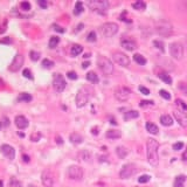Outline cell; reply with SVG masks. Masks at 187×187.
Masks as SVG:
<instances>
[{
  "instance_id": "cell-1",
  "label": "cell",
  "mask_w": 187,
  "mask_h": 187,
  "mask_svg": "<svg viewBox=\"0 0 187 187\" xmlns=\"http://www.w3.org/2000/svg\"><path fill=\"white\" fill-rule=\"evenodd\" d=\"M146 152H147V160L150 165L158 166L159 164V155H158V149H159V143L153 139L149 138L146 142Z\"/></svg>"
},
{
  "instance_id": "cell-2",
  "label": "cell",
  "mask_w": 187,
  "mask_h": 187,
  "mask_svg": "<svg viewBox=\"0 0 187 187\" xmlns=\"http://www.w3.org/2000/svg\"><path fill=\"white\" fill-rule=\"evenodd\" d=\"M154 28H155V32L159 34V35H161V36H164V38H168V36H171L172 33H173L172 25L168 21H166V20L157 21Z\"/></svg>"
},
{
  "instance_id": "cell-3",
  "label": "cell",
  "mask_w": 187,
  "mask_h": 187,
  "mask_svg": "<svg viewBox=\"0 0 187 187\" xmlns=\"http://www.w3.org/2000/svg\"><path fill=\"white\" fill-rule=\"evenodd\" d=\"M87 4H88L90 10L101 13V14H104L109 10V6H110L109 1H107V0H90Z\"/></svg>"
},
{
  "instance_id": "cell-4",
  "label": "cell",
  "mask_w": 187,
  "mask_h": 187,
  "mask_svg": "<svg viewBox=\"0 0 187 187\" xmlns=\"http://www.w3.org/2000/svg\"><path fill=\"white\" fill-rule=\"evenodd\" d=\"M97 65H98L99 69L102 70V73L107 76L111 75L113 73V65L109 59H107L105 56H99L97 59Z\"/></svg>"
},
{
  "instance_id": "cell-5",
  "label": "cell",
  "mask_w": 187,
  "mask_h": 187,
  "mask_svg": "<svg viewBox=\"0 0 187 187\" xmlns=\"http://www.w3.org/2000/svg\"><path fill=\"white\" fill-rule=\"evenodd\" d=\"M101 32L105 38H112L118 32V25L115 22H105L101 27Z\"/></svg>"
},
{
  "instance_id": "cell-6",
  "label": "cell",
  "mask_w": 187,
  "mask_h": 187,
  "mask_svg": "<svg viewBox=\"0 0 187 187\" xmlns=\"http://www.w3.org/2000/svg\"><path fill=\"white\" fill-rule=\"evenodd\" d=\"M113 95H115V98L118 99L119 102H125L130 98L131 90L126 87H117L113 90Z\"/></svg>"
},
{
  "instance_id": "cell-7",
  "label": "cell",
  "mask_w": 187,
  "mask_h": 187,
  "mask_svg": "<svg viewBox=\"0 0 187 187\" xmlns=\"http://www.w3.org/2000/svg\"><path fill=\"white\" fill-rule=\"evenodd\" d=\"M67 174H68V178H69V179L80 181V180H82V178H83V170H82L80 166L71 165L68 167Z\"/></svg>"
},
{
  "instance_id": "cell-8",
  "label": "cell",
  "mask_w": 187,
  "mask_h": 187,
  "mask_svg": "<svg viewBox=\"0 0 187 187\" xmlns=\"http://www.w3.org/2000/svg\"><path fill=\"white\" fill-rule=\"evenodd\" d=\"M170 54L176 60H181L184 56V47L180 42H173L170 44Z\"/></svg>"
},
{
  "instance_id": "cell-9",
  "label": "cell",
  "mask_w": 187,
  "mask_h": 187,
  "mask_svg": "<svg viewBox=\"0 0 187 187\" xmlns=\"http://www.w3.org/2000/svg\"><path fill=\"white\" fill-rule=\"evenodd\" d=\"M89 101V92L86 88H81L76 94V105L77 108H83Z\"/></svg>"
},
{
  "instance_id": "cell-10",
  "label": "cell",
  "mask_w": 187,
  "mask_h": 187,
  "mask_svg": "<svg viewBox=\"0 0 187 187\" xmlns=\"http://www.w3.org/2000/svg\"><path fill=\"white\" fill-rule=\"evenodd\" d=\"M136 171H137V167H136L134 164H131V163L125 164L122 167L121 172H119V176H121V179H129L136 173Z\"/></svg>"
},
{
  "instance_id": "cell-11",
  "label": "cell",
  "mask_w": 187,
  "mask_h": 187,
  "mask_svg": "<svg viewBox=\"0 0 187 187\" xmlns=\"http://www.w3.org/2000/svg\"><path fill=\"white\" fill-rule=\"evenodd\" d=\"M67 82L65 80V77L62 76L61 74H55L54 78H53V87L55 89L56 92H62L66 89Z\"/></svg>"
},
{
  "instance_id": "cell-12",
  "label": "cell",
  "mask_w": 187,
  "mask_h": 187,
  "mask_svg": "<svg viewBox=\"0 0 187 187\" xmlns=\"http://www.w3.org/2000/svg\"><path fill=\"white\" fill-rule=\"evenodd\" d=\"M41 181H42V185L44 187H53L54 184H55L54 174L49 170H46V171L42 172V174H41Z\"/></svg>"
},
{
  "instance_id": "cell-13",
  "label": "cell",
  "mask_w": 187,
  "mask_h": 187,
  "mask_svg": "<svg viewBox=\"0 0 187 187\" xmlns=\"http://www.w3.org/2000/svg\"><path fill=\"white\" fill-rule=\"evenodd\" d=\"M113 61L122 67L130 66V59H129V56L126 55V54H124V53H121V52L113 54Z\"/></svg>"
},
{
  "instance_id": "cell-14",
  "label": "cell",
  "mask_w": 187,
  "mask_h": 187,
  "mask_svg": "<svg viewBox=\"0 0 187 187\" xmlns=\"http://www.w3.org/2000/svg\"><path fill=\"white\" fill-rule=\"evenodd\" d=\"M22 66H23V56L21 54H18V55H15V57L13 59L11 66H10V70L13 71V73H15V71L20 70Z\"/></svg>"
},
{
  "instance_id": "cell-15",
  "label": "cell",
  "mask_w": 187,
  "mask_h": 187,
  "mask_svg": "<svg viewBox=\"0 0 187 187\" xmlns=\"http://www.w3.org/2000/svg\"><path fill=\"white\" fill-rule=\"evenodd\" d=\"M0 150H1L2 154H4L7 159L13 160V159L15 158V150H14V147H12L11 145H8V144H2L1 147H0Z\"/></svg>"
},
{
  "instance_id": "cell-16",
  "label": "cell",
  "mask_w": 187,
  "mask_h": 187,
  "mask_svg": "<svg viewBox=\"0 0 187 187\" xmlns=\"http://www.w3.org/2000/svg\"><path fill=\"white\" fill-rule=\"evenodd\" d=\"M174 118L179 123V125H181L182 128H187V113L184 112L182 110H174L173 111Z\"/></svg>"
},
{
  "instance_id": "cell-17",
  "label": "cell",
  "mask_w": 187,
  "mask_h": 187,
  "mask_svg": "<svg viewBox=\"0 0 187 187\" xmlns=\"http://www.w3.org/2000/svg\"><path fill=\"white\" fill-rule=\"evenodd\" d=\"M15 125L20 130H22V129H26L29 125V122H28V119L25 116H17L15 117Z\"/></svg>"
},
{
  "instance_id": "cell-18",
  "label": "cell",
  "mask_w": 187,
  "mask_h": 187,
  "mask_svg": "<svg viewBox=\"0 0 187 187\" xmlns=\"http://www.w3.org/2000/svg\"><path fill=\"white\" fill-rule=\"evenodd\" d=\"M122 47H123L124 49L129 50V52H132V50H134V49L137 48V44H136L133 40L126 39V40H122Z\"/></svg>"
},
{
  "instance_id": "cell-19",
  "label": "cell",
  "mask_w": 187,
  "mask_h": 187,
  "mask_svg": "<svg viewBox=\"0 0 187 187\" xmlns=\"http://www.w3.org/2000/svg\"><path fill=\"white\" fill-rule=\"evenodd\" d=\"M105 137L110 139H118L122 137V132L119 130H109L105 133Z\"/></svg>"
},
{
  "instance_id": "cell-20",
  "label": "cell",
  "mask_w": 187,
  "mask_h": 187,
  "mask_svg": "<svg viewBox=\"0 0 187 187\" xmlns=\"http://www.w3.org/2000/svg\"><path fill=\"white\" fill-rule=\"evenodd\" d=\"M160 123L164 125V126H171L173 124V119L170 115H163L160 117Z\"/></svg>"
},
{
  "instance_id": "cell-21",
  "label": "cell",
  "mask_w": 187,
  "mask_h": 187,
  "mask_svg": "<svg viewBox=\"0 0 187 187\" xmlns=\"http://www.w3.org/2000/svg\"><path fill=\"white\" fill-rule=\"evenodd\" d=\"M69 139L73 144H81L83 142V137L81 134H78V133H75V132L69 136Z\"/></svg>"
},
{
  "instance_id": "cell-22",
  "label": "cell",
  "mask_w": 187,
  "mask_h": 187,
  "mask_svg": "<svg viewBox=\"0 0 187 187\" xmlns=\"http://www.w3.org/2000/svg\"><path fill=\"white\" fill-rule=\"evenodd\" d=\"M78 159L82 161H89L91 159V153L89 152L88 150H83L78 153Z\"/></svg>"
},
{
  "instance_id": "cell-23",
  "label": "cell",
  "mask_w": 187,
  "mask_h": 187,
  "mask_svg": "<svg viewBox=\"0 0 187 187\" xmlns=\"http://www.w3.org/2000/svg\"><path fill=\"white\" fill-rule=\"evenodd\" d=\"M116 153H117V155H118L121 159H124V158L128 155V153H129V150H128L126 147H124V146H118V147L116 149Z\"/></svg>"
},
{
  "instance_id": "cell-24",
  "label": "cell",
  "mask_w": 187,
  "mask_h": 187,
  "mask_svg": "<svg viewBox=\"0 0 187 187\" xmlns=\"http://www.w3.org/2000/svg\"><path fill=\"white\" fill-rule=\"evenodd\" d=\"M82 52H83V47H82V46H80V44H74V46L71 47L70 54L73 56H77V55H80Z\"/></svg>"
},
{
  "instance_id": "cell-25",
  "label": "cell",
  "mask_w": 187,
  "mask_h": 187,
  "mask_svg": "<svg viewBox=\"0 0 187 187\" xmlns=\"http://www.w3.org/2000/svg\"><path fill=\"white\" fill-rule=\"evenodd\" d=\"M138 116H139V113H138L137 111L130 110V111H128V112H125V113H124V119H125V121H129V119L137 118Z\"/></svg>"
},
{
  "instance_id": "cell-26",
  "label": "cell",
  "mask_w": 187,
  "mask_h": 187,
  "mask_svg": "<svg viewBox=\"0 0 187 187\" xmlns=\"http://www.w3.org/2000/svg\"><path fill=\"white\" fill-rule=\"evenodd\" d=\"M186 181V176H178L174 180V187H184V184Z\"/></svg>"
},
{
  "instance_id": "cell-27",
  "label": "cell",
  "mask_w": 187,
  "mask_h": 187,
  "mask_svg": "<svg viewBox=\"0 0 187 187\" xmlns=\"http://www.w3.org/2000/svg\"><path fill=\"white\" fill-rule=\"evenodd\" d=\"M132 7L134 10H138V11H144L146 8V4L144 1H142V0H138V1H136V2L132 4Z\"/></svg>"
},
{
  "instance_id": "cell-28",
  "label": "cell",
  "mask_w": 187,
  "mask_h": 187,
  "mask_svg": "<svg viewBox=\"0 0 187 187\" xmlns=\"http://www.w3.org/2000/svg\"><path fill=\"white\" fill-rule=\"evenodd\" d=\"M87 80H88L89 82L94 83V84L98 83V76H97L96 73H94V71H89L88 74H87Z\"/></svg>"
},
{
  "instance_id": "cell-29",
  "label": "cell",
  "mask_w": 187,
  "mask_h": 187,
  "mask_svg": "<svg viewBox=\"0 0 187 187\" xmlns=\"http://www.w3.org/2000/svg\"><path fill=\"white\" fill-rule=\"evenodd\" d=\"M146 130L150 133H152V134H157L158 131H159L158 126L155 124H153V123H146Z\"/></svg>"
},
{
  "instance_id": "cell-30",
  "label": "cell",
  "mask_w": 187,
  "mask_h": 187,
  "mask_svg": "<svg viewBox=\"0 0 187 187\" xmlns=\"http://www.w3.org/2000/svg\"><path fill=\"white\" fill-rule=\"evenodd\" d=\"M158 76H159V78H160L163 82H165L166 84H172V78H171L170 75H167L166 73H160Z\"/></svg>"
},
{
  "instance_id": "cell-31",
  "label": "cell",
  "mask_w": 187,
  "mask_h": 187,
  "mask_svg": "<svg viewBox=\"0 0 187 187\" xmlns=\"http://www.w3.org/2000/svg\"><path fill=\"white\" fill-rule=\"evenodd\" d=\"M31 101H32V96L27 92H22L18 97V102H31Z\"/></svg>"
},
{
  "instance_id": "cell-32",
  "label": "cell",
  "mask_w": 187,
  "mask_h": 187,
  "mask_svg": "<svg viewBox=\"0 0 187 187\" xmlns=\"http://www.w3.org/2000/svg\"><path fill=\"white\" fill-rule=\"evenodd\" d=\"M133 60H134L138 65H142V66L146 63V59H145L143 55H140V54H134V55H133Z\"/></svg>"
},
{
  "instance_id": "cell-33",
  "label": "cell",
  "mask_w": 187,
  "mask_h": 187,
  "mask_svg": "<svg viewBox=\"0 0 187 187\" xmlns=\"http://www.w3.org/2000/svg\"><path fill=\"white\" fill-rule=\"evenodd\" d=\"M59 42H60V38L59 36H52L50 38V40H49V44H48V46H49V48H55L56 46L59 44Z\"/></svg>"
},
{
  "instance_id": "cell-34",
  "label": "cell",
  "mask_w": 187,
  "mask_h": 187,
  "mask_svg": "<svg viewBox=\"0 0 187 187\" xmlns=\"http://www.w3.org/2000/svg\"><path fill=\"white\" fill-rule=\"evenodd\" d=\"M83 12V4L81 2V1H77L76 4H75V10H74V14L75 15H78V14H81Z\"/></svg>"
},
{
  "instance_id": "cell-35",
  "label": "cell",
  "mask_w": 187,
  "mask_h": 187,
  "mask_svg": "<svg viewBox=\"0 0 187 187\" xmlns=\"http://www.w3.org/2000/svg\"><path fill=\"white\" fill-rule=\"evenodd\" d=\"M41 66H42V68H44V69H50L52 67L54 66V62L50 61V60H48V59H44V61H42V63H41Z\"/></svg>"
},
{
  "instance_id": "cell-36",
  "label": "cell",
  "mask_w": 187,
  "mask_h": 187,
  "mask_svg": "<svg viewBox=\"0 0 187 187\" xmlns=\"http://www.w3.org/2000/svg\"><path fill=\"white\" fill-rule=\"evenodd\" d=\"M178 89H179L184 95H186L187 96V83H185V82H179Z\"/></svg>"
},
{
  "instance_id": "cell-37",
  "label": "cell",
  "mask_w": 187,
  "mask_h": 187,
  "mask_svg": "<svg viewBox=\"0 0 187 187\" xmlns=\"http://www.w3.org/2000/svg\"><path fill=\"white\" fill-rule=\"evenodd\" d=\"M150 180H151V176H149V174H144V176L138 178V182H139V184H146V182H149Z\"/></svg>"
},
{
  "instance_id": "cell-38",
  "label": "cell",
  "mask_w": 187,
  "mask_h": 187,
  "mask_svg": "<svg viewBox=\"0 0 187 187\" xmlns=\"http://www.w3.org/2000/svg\"><path fill=\"white\" fill-rule=\"evenodd\" d=\"M153 44L155 48H158L160 52H165V48H164V44L161 42V41H159V40H154L153 41Z\"/></svg>"
},
{
  "instance_id": "cell-39",
  "label": "cell",
  "mask_w": 187,
  "mask_h": 187,
  "mask_svg": "<svg viewBox=\"0 0 187 187\" xmlns=\"http://www.w3.org/2000/svg\"><path fill=\"white\" fill-rule=\"evenodd\" d=\"M20 6H21L22 11H29L31 10V4L28 1H22L20 4Z\"/></svg>"
},
{
  "instance_id": "cell-40",
  "label": "cell",
  "mask_w": 187,
  "mask_h": 187,
  "mask_svg": "<svg viewBox=\"0 0 187 187\" xmlns=\"http://www.w3.org/2000/svg\"><path fill=\"white\" fill-rule=\"evenodd\" d=\"M87 40H88L89 42H95L97 39H96V33L95 32H90L88 34V38H87Z\"/></svg>"
},
{
  "instance_id": "cell-41",
  "label": "cell",
  "mask_w": 187,
  "mask_h": 187,
  "mask_svg": "<svg viewBox=\"0 0 187 187\" xmlns=\"http://www.w3.org/2000/svg\"><path fill=\"white\" fill-rule=\"evenodd\" d=\"M31 60L32 61H38L39 59H40V53H38V52H34V50H32L31 52Z\"/></svg>"
},
{
  "instance_id": "cell-42",
  "label": "cell",
  "mask_w": 187,
  "mask_h": 187,
  "mask_svg": "<svg viewBox=\"0 0 187 187\" xmlns=\"http://www.w3.org/2000/svg\"><path fill=\"white\" fill-rule=\"evenodd\" d=\"M159 94H160V96L163 97V98H165V99H171V95L168 94V91H166V90H160L159 91Z\"/></svg>"
},
{
  "instance_id": "cell-43",
  "label": "cell",
  "mask_w": 187,
  "mask_h": 187,
  "mask_svg": "<svg viewBox=\"0 0 187 187\" xmlns=\"http://www.w3.org/2000/svg\"><path fill=\"white\" fill-rule=\"evenodd\" d=\"M22 75L26 77V78H29V80H32L33 76H32V73H31V70L29 69H25L23 71H22Z\"/></svg>"
},
{
  "instance_id": "cell-44",
  "label": "cell",
  "mask_w": 187,
  "mask_h": 187,
  "mask_svg": "<svg viewBox=\"0 0 187 187\" xmlns=\"http://www.w3.org/2000/svg\"><path fill=\"white\" fill-rule=\"evenodd\" d=\"M176 105H179L181 109H182V111L184 110H187V105L181 101V99H176Z\"/></svg>"
},
{
  "instance_id": "cell-45",
  "label": "cell",
  "mask_w": 187,
  "mask_h": 187,
  "mask_svg": "<svg viewBox=\"0 0 187 187\" xmlns=\"http://www.w3.org/2000/svg\"><path fill=\"white\" fill-rule=\"evenodd\" d=\"M182 147H184V143H181V142L176 143L174 145H173V150H174V151H180Z\"/></svg>"
},
{
  "instance_id": "cell-46",
  "label": "cell",
  "mask_w": 187,
  "mask_h": 187,
  "mask_svg": "<svg viewBox=\"0 0 187 187\" xmlns=\"http://www.w3.org/2000/svg\"><path fill=\"white\" fill-rule=\"evenodd\" d=\"M11 187H21V182L15 180V179H12L11 180Z\"/></svg>"
},
{
  "instance_id": "cell-47",
  "label": "cell",
  "mask_w": 187,
  "mask_h": 187,
  "mask_svg": "<svg viewBox=\"0 0 187 187\" xmlns=\"http://www.w3.org/2000/svg\"><path fill=\"white\" fill-rule=\"evenodd\" d=\"M67 76H68V78H70V80H76V78H77V74L75 73V71H68Z\"/></svg>"
},
{
  "instance_id": "cell-48",
  "label": "cell",
  "mask_w": 187,
  "mask_h": 187,
  "mask_svg": "<svg viewBox=\"0 0 187 187\" xmlns=\"http://www.w3.org/2000/svg\"><path fill=\"white\" fill-rule=\"evenodd\" d=\"M139 91L143 94V95H150V90L145 87H139Z\"/></svg>"
},
{
  "instance_id": "cell-49",
  "label": "cell",
  "mask_w": 187,
  "mask_h": 187,
  "mask_svg": "<svg viewBox=\"0 0 187 187\" xmlns=\"http://www.w3.org/2000/svg\"><path fill=\"white\" fill-rule=\"evenodd\" d=\"M145 105H153V102L152 101H142L140 107H145Z\"/></svg>"
},
{
  "instance_id": "cell-50",
  "label": "cell",
  "mask_w": 187,
  "mask_h": 187,
  "mask_svg": "<svg viewBox=\"0 0 187 187\" xmlns=\"http://www.w3.org/2000/svg\"><path fill=\"white\" fill-rule=\"evenodd\" d=\"M38 4H39V5H40V7H42V8H47V6H48L47 1H44V0H39V1H38Z\"/></svg>"
},
{
  "instance_id": "cell-51",
  "label": "cell",
  "mask_w": 187,
  "mask_h": 187,
  "mask_svg": "<svg viewBox=\"0 0 187 187\" xmlns=\"http://www.w3.org/2000/svg\"><path fill=\"white\" fill-rule=\"evenodd\" d=\"M53 28L55 29L56 32H59V33H63V32H65V29H63L62 27H60V26H57V25H53Z\"/></svg>"
},
{
  "instance_id": "cell-52",
  "label": "cell",
  "mask_w": 187,
  "mask_h": 187,
  "mask_svg": "<svg viewBox=\"0 0 187 187\" xmlns=\"http://www.w3.org/2000/svg\"><path fill=\"white\" fill-rule=\"evenodd\" d=\"M40 137H41V134H40V133H38V134H32L31 139H32V142H38V140L40 139Z\"/></svg>"
},
{
  "instance_id": "cell-53",
  "label": "cell",
  "mask_w": 187,
  "mask_h": 187,
  "mask_svg": "<svg viewBox=\"0 0 187 187\" xmlns=\"http://www.w3.org/2000/svg\"><path fill=\"white\" fill-rule=\"evenodd\" d=\"M12 42V40L10 38H6V39H4V40H0V44H10Z\"/></svg>"
},
{
  "instance_id": "cell-54",
  "label": "cell",
  "mask_w": 187,
  "mask_h": 187,
  "mask_svg": "<svg viewBox=\"0 0 187 187\" xmlns=\"http://www.w3.org/2000/svg\"><path fill=\"white\" fill-rule=\"evenodd\" d=\"M22 159H23L25 163H28V161H29V157H28L27 154H23V155H22Z\"/></svg>"
},
{
  "instance_id": "cell-55",
  "label": "cell",
  "mask_w": 187,
  "mask_h": 187,
  "mask_svg": "<svg viewBox=\"0 0 187 187\" xmlns=\"http://www.w3.org/2000/svg\"><path fill=\"white\" fill-rule=\"evenodd\" d=\"M180 5H181V6H182V7H184V8H185V10L187 11V0H184V1H182Z\"/></svg>"
},
{
  "instance_id": "cell-56",
  "label": "cell",
  "mask_w": 187,
  "mask_h": 187,
  "mask_svg": "<svg viewBox=\"0 0 187 187\" xmlns=\"http://www.w3.org/2000/svg\"><path fill=\"white\" fill-rule=\"evenodd\" d=\"M8 124H10V123H8V118H7V117H4V125L7 126Z\"/></svg>"
},
{
  "instance_id": "cell-57",
  "label": "cell",
  "mask_w": 187,
  "mask_h": 187,
  "mask_svg": "<svg viewBox=\"0 0 187 187\" xmlns=\"http://www.w3.org/2000/svg\"><path fill=\"white\" fill-rule=\"evenodd\" d=\"M89 66H90V62H88V61H87V62H83V65H82L83 68H88Z\"/></svg>"
},
{
  "instance_id": "cell-58",
  "label": "cell",
  "mask_w": 187,
  "mask_h": 187,
  "mask_svg": "<svg viewBox=\"0 0 187 187\" xmlns=\"http://www.w3.org/2000/svg\"><path fill=\"white\" fill-rule=\"evenodd\" d=\"M56 142H57V144H62V143H63V140H62L60 137H56Z\"/></svg>"
},
{
  "instance_id": "cell-59",
  "label": "cell",
  "mask_w": 187,
  "mask_h": 187,
  "mask_svg": "<svg viewBox=\"0 0 187 187\" xmlns=\"http://www.w3.org/2000/svg\"><path fill=\"white\" fill-rule=\"evenodd\" d=\"M83 28V23H80L78 26H77V31H81Z\"/></svg>"
},
{
  "instance_id": "cell-60",
  "label": "cell",
  "mask_w": 187,
  "mask_h": 187,
  "mask_svg": "<svg viewBox=\"0 0 187 187\" xmlns=\"http://www.w3.org/2000/svg\"><path fill=\"white\" fill-rule=\"evenodd\" d=\"M110 121H111V124H113V125H116V124H117V123L115 122V119H113L112 117H111V118H110Z\"/></svg>"
},
{
  "instance_id": "cell-61",
  "label": "cell",
  "mask_w": 187,
  "mask_h": 187,
  "mask_svg": "<svg viewBox=\"0 0 187 187\" xmlns=\"http://www.w3.org/2000/svg\"><path fill=\"white\" fill-rule=\"evenodd\" d=\"M89 56H90V54H86V55H84V56H83V57H86V59H88V57H89Z\"/></svg>"
},
{
  "instance_id": "cell-62",
  "label": "cell",
  "mask_w": 187,
  "mask_h": 187,
  "mask_svg": "<svg viewBox=\"0 0 187 187\" xmlns=\"http://www.w3.org/2000/svg\"><path fill=\"white\" fill-rule=\"evenodd\" d=\"M1 126H2V124H1V122H0V128H1Z\"/></svg>"
}]
</instances>
